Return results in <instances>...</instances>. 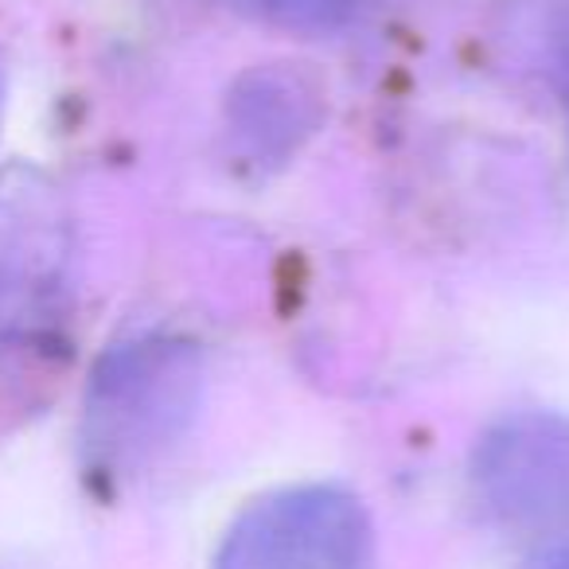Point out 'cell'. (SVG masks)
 <instances>
[{
    "mask_svg": "<svg viewBox=\"0 0 569 569\" xmlns=\"http://www.w3.org/2000/svg\"><path fill=\"white\" fill-rule=\"evenodd\" d=\"M242 4L289 28H340L367 9V0H242Z\"/></svg>",
    "mask_w": 569,
    "mask_h": 569,
    "instance_id": "cell-5",
    "label": "cell"
},
{
    "mask_svg": "<svg viewBox=\"0 0 569 569\" xmlns=\"http://www.w3.org/2000/svg\"><path fill=\"white\" fill-rule=\"evenodd\" d=\"M558 63H561V71L569 74V12H566V20H561V28H558Z\"/></svg>",
    "mask_w": 569,
    "mask_h": 569,
    "instance_id": "cell-7",
    "label": "cell"
},
{
    "mask_svg": "<svg viewBox=\"0 0 569 569\" xmlns=\"http://www.w3.org/2000/svg\"><path fill=\"white\" fill-rule=\"evenodd\" d=\"M476 499L503 527H546L569 511V418L519 413L491 429L472 460Z\"/></svg>",
    "mask_w": 569,
    "mask_h": 569,
    "instance_id": "cell-4",
    "label": "cell"
},
{
    "mask_svg": "<svg viewBox=\"0 0 569 569\" xmlns=\"http://www.w3.org/2000/svg\"><path fill=\"white\" fill-rule=\"evenodd\" d=\"M199 398V359L188 343L141 340L102 367L90 402L98 445L110 452H144L188 426Z\"/></svg>",
    "mask_w": 569,
    "mask_h": 569,
    "instance_id": "cell-3",
    "label": "cell"
},
{
    "mask_svg": "<svg viewBox=\"0 0 569 569\" xmlns=\"http://www.w3.org/2000/svg\"><path fill=\"white\" fill-rule=\"evenodd\" d=\"M214 569H375V530L343 488H289L246 507Z\"/></svg>",
    "mask_w": 569,
    "mask_h": 569,
    "instance_id": "cell-1",
    "label": "cell"
},
{
    "mask_svg": "<svg viewBox=\"0 0 569 569\" xmlns=\"http://www.w3.org/2000/svg\"><path fill=\"white\" fill-rule=\"evenodd\" d=\"M71 219L63 196L28 168L0 172V336H40L63 317Z\"/></svg>",
    "mask_w": 569,
    "mask_h": 569,
    "instance_id": "cell-2",
    "label": "cell"
},
{
    "mask_svg": "<svg viewBox=\"0 0 569 569\" xmlns=\"http://www.w3.org/2000/svg\"><path fill=\"white\" fill-rule=\"evenodd\" d=\"M535 569H569V542L566 546H558V550H550L542 561H538Z\"/></svg>",
    "mask_w": 569,
    "mask_h": 569,
    "instance_id": "cell-6",
    "label": "cell"
},
{
    "mask_svg": "<svg viewBox=\"0 0 569 569\" xmlns=\"http://www.w3.org/2000/svg\"><path fill=\"white\" fill-rule=\"evenodd\" d=\"M0 102H4V79H0Z\"/></svg>",
    "mask_w": 569,
    "mask_h": 569,
    "instance_id": "cell-8",
    "label": "cell"
}]
</instances>
